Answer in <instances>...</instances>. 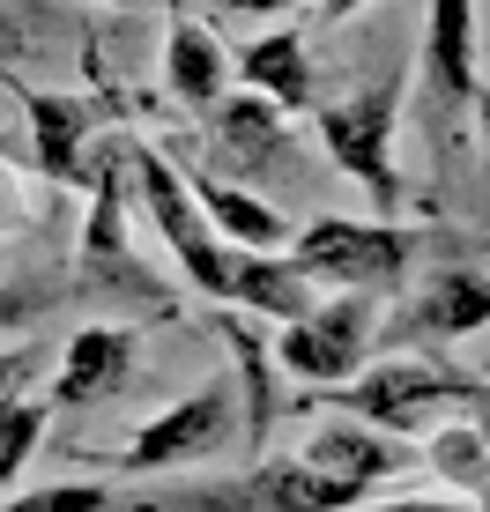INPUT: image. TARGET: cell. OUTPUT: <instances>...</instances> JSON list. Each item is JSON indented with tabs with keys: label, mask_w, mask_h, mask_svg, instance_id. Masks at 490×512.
I'll return each instance as SVG.
<instances>
[{
	"label": "cell",
	"mask_w": 490,
	"mask_h": 512,
	"mask_svg": "<svg viewBox=\"0 0 490 512\" xmlns=\"http://www.w3.org/2000/svg\"><path fill=\"white\" fill-rule=\"evenodd\" d=\"M490 401V379L483 372H461V364L431 357V349H394V357L364 364L357 379L342 386H305V409H335V416H357L387 438H424L431 423L446 416H476Z\"/></svg>",
	"instance_id": "cell-1"
},
{
	"label": "cell",
	"mask_w": 490,
	"mask_h": 512,
	"mask_svg": "<svg viewBox=\"0 0 490 512\" xmlns=\"http://www.w3.org/2000/svg\"><path fill=\"white\" fill-rule=\"evenodd\" d=\"M67 282H75L82 305H97V320H179V305L156 282V268L134 260V245H127V164H119V141L97 149L90 223H82V253H75Z\"/></svg>",
	"instance_id": "cell-2"
},
{
	"label": "cell",
	"mask_w": 490,
	"mask_h": 512,
	"mask_svg": "<svg viewBox=\"0 0 490 512\" xmlns=\"http://www.w3.org/2000/svg\"><path fill=\"white\" fill-rule=\"evenodd\" d=\"M439 253L431 231L409 223H357V216H320L290 238V260L305 268L320 290H357V297H401L416 282V268Z\"/></svg>",
	"instance_id": "cell-3"
},
{
	"label": "cell",
	"mask_w": 490,
	"mask_h": 512,
	"mask_svg": "<svg viewBox=\"0 0 490 512\" xmlns=\"http://www.w3.org/2000/svg\"><path fill=\"white\" fill-rule=\"evenodd\" d=\"M476 0H431V23H424V52H416V127H424L431 149V186L453 179L461 164V134L468 112H476Z\"/></svg>",
	"instance_id": "cell-4"
},
{
	"label": "cell",
	"mask_w": 490,
	"mask_h": 512,
	"mask_svg": "<svg viewBox=\"0 0 490 512\" xmlns=\"http://www.w3.org/2000/svg\"><path fill=\"white\" fill-rule=\"evenodd\" d=\"M119 164H127V201L156 223V238H164V253L179 260V275L194 282L201 297L231 305V282H238V253H245V245H223L216 231H208L201 201L186 193L179 164H171L156 141H119Z\"/></svg>",
	"instance_id": "cell-5"
},
{
	"label": "cell",
	"mask_w": 490,
	"mask_h": 512,
	"mask_svg": "<svg viewBox=\"0 0 490 512\" xmlns=\"http://www.w3.org/2000/svg\"><path fill=\"white\" fill-rule=\"evenodd\" d=\"M401 104H409V82H401L394 67H387V75H372L364 90H349V97L312 104V127H320L327 164L372 193V208L387 223L409 208V179H401V164H394V119H401Z\"/></svg>",
	"instance_id": "cell-6"
},
{
	"label": "cell",
	"mask_w": 490,
	"mask_h": 512,
	"mask_svg": "<svg viewBox=\"0 0 490 512\" xmlns=\"http://www.w3.org/2000/svg\"><path fill=\"white\" fill-rule=\"evenodd\" d=\"M349 505H357V490L320 475L305 453H268L245 475H208V483L119 498V512H349Z\"/></svg>",
	"instance_id": "cell-7"
},
{
	"label": "cell",
	"mask_w": 490,
	"mask_h": 512,
	"mask_svg": "<svg viewBox=\"0 0 490 512\" xmlns=\"http://www.w3.org/2000/svg\"><path fill=\"white\" fill-rule=\"evenodd\" d=\"M238 438H245L238 379H208V386H194L186 401H171L164 416H149L119 453H82V461H97L104 475H164V468L216 461V453L238 446Z\"/></svg>",
	"instance_id": "cell-8"
},
{
	"label": "cell",
	"mask_w": 490,
	"mask_h": 512,
	"mask_svg": "<svg viewBox=\"0 0 490 512\" xmlns=\"http://www.w3.org/2000/svg\"><path fill=\"white\" fill-rule=\"evenodd\" d=\"M372 334H379L372 297L327 290L320 305L305 312V320H283V327L268 334V357L283 364L290 379H305V386H342V379L364 372V357H372Z\"/></svg>",
	"instance_id": "cell-9"
},
{
	"label": "cell",
	"mask_w": 490,
	"mask_h": 512,
	"mask_svg": "<svg viewBox=\"0 0 490 512\" xmlns=\"http://www.w3.org/2000/svg\"><path fill=\"white\" fill-rule=\"evenodd\" d=\"M0 90L23 104V127H30V171H38L45 186H75L90 193L97 179V149H104V97L90 90H30V82H15L8 67H0Z\"/></svg>",
	"instance_id": "cell-10"
},
{
	"label": "cell",
	"mask_w": 490,
	"mask_h": 512,
	"mask_svg": "<svg viewBox=\"0 0 490 512\" xmlns=\"http://www.w3.org/2000/svg\"><path fill=\"white\" fill-rule=\"evenodd\" d=\"M201 127H208V156H216V171H231V186L238 179H253V186H268V179H305V149H297V127H290V112H275L268 97H253V90H231L223 104H208L201 112Z\"/></svg>",
	"instance_id": "cell-11"
},
{
	"label": "cell",
	"mask_w": 490,
	"mask_h": 512,
	"mask_svg": "<svg viewBox=\"0 0 490 512\" xmlns=\"http://www.w3.org/2000/svg\"><path fill=\"white\" fill-rule=\"evenodd\" d=\"M490 327V268L476 260H446L439 275L409 282L401 312L387 320L394 349H439V342H468V334Z\"/></svg>",
	"instance_id": "cell-12"
},
{
	"label": "cell",
	"mask_w": 490,
	"mask_h": 512,
	"mask_svg": "<svg viewBox=\"0 0 490 512\" xmlns=\"http://www.w3.org/2000/svg\"><path fill=\"white\" fill-rule=\"evenodd\" d=\"M156 149L179 164V179L186 193L201 201V216H208V231H216L223 245H245V253H290V238H297V223L283 216L275 201H260L253 186H231V179H216V171L201 164L194 149H186V134H171V141H156Z\"/></svg>",
	"instance_id": "cell-13"
},
{
	"label": "cell",
	"mask_w": 490,
	"mask_h": 512,
	"mask_svg": "<svg viewBox=\"0 0 490 512\" xmlns=\"http://www.w3.org/2000/svg\"><path fill=\"white\" fill-rule=\"evenodd\" d=\"M142 372V334L127 320H90L67 334L60 349V372H52V409H104V401H119Z\"/></svg>",
	"instance_id": "cell-14"
},
{
	"label": "cell",
	"mask_w": 490,
	"mask_h": 512,
	"mask_svg": "<svg viewBox=\"0 0 490 512\" xmlns=\"http://www.w3.org/2000/svg\"><path fill=\"white\" fill-rule=\"evenodd\" d=\"M305 453L320 475H335V483H349L364 498V490H379V483H394L401 468H416L424 453H409L401 438H387V431H372V423H357V416H335V423H320V431L305 438Z\"/></svg>",
	"instance_id": "cell-15"
},
{
	"label": "cell",
	"mask_w": 490,
	"mask_h": 512,
	"mask_svg": "<svg viewBox=\"0 0 490 512\" xmlns=\"http://www.w3.org/2000/svg\"><path fill=\"white\" fill-rule=\"evenodd\" d=\"M231 75H238L253 97H268L275 112H312V104H320V90H312L320 75H312V52H305V30H297V23L253 38V45L231 60Z\"/></svg>",
	"instance_id": "cell-16"
},
{
	"label": "cell",
	"mask_w": 490,
	"mask_h": 512,
	"mask_svg": "<svg viewBox=\"0 0 490 512\" xmlns=\"http://www.w3.org/2000/svg\"><path fill=\"white\" fill-rule=\"evenodd\" d=\"M164 90L186 104V112H208L238 90L231 82V52L216 45V30L194 23V15H171V38H164Z\"/></svg>",
	"instance_id": "cell-17"
},
{
	"label": "cell",
	"mask_w": 490,
	"mask_h": 512,
	"mask_svg": "<svg viewBox=\"0 0 490 512\" xmlns=\"http://www.w3.org/2000/svg\"><path fill=\"white\" fill-rule=\"evenodd\" d=\"M320 305V282H312L297 260L283 253H238V282H231V312H253V320H305Z\"/></svg>",
	"instance_id": "cell-18"
},
{
	"label": "cell",
	"mask_w": 490,
	"mask_h": 512,
	"mask_svg": "<svg viewBox=\"0 0 490 512\" xmlns=\"http://www.w3.org/2000/svg\"><path fill=\"white\" fill-rule=\"evenodd\" d=\"M424 438H431L424 461L453 483V498L476 505V512H490V438L476 431V416H468V423H453V416H446V423H431Z\"/></svg>",
	"instance_id": "cell-19"
},
{
	"label": "cell",
	"mask_w": 490,
	"mask_h": 512,
	"mask_svg": "<svg viewBox=\"0 0 490 512\" xmlns=\"http://www.w3.org/2000/svg\"><path fill=\"white\" fill-rule=\"evenodd\" d=\"M67 305H75L67 268H23V275L0 282V334L38 327V320H52V312H67Z\"/></svg>",
	"instance_id": "cell-20"
},
{
	"label": "cell",
	"mask_w": 490,
	"mask_h": 512,
	"mask_svg": "<svg viewBox=\"0 0 490 512\" xmlns=\"http://www.w3.org/2000/svg\"><path fill=\"white\" fill-rule=\"evenodd\" d=\"M45 423H52V401H8L0 409V490H15V475H23L30 461H38L45 446Z\"/></svg>",
	"instance_id": "cell-21"
},
{
	"label": "cell",
	"mask_w": 490,
	"mask_h": 512,
	"mask_svg": "<svg viewBox=\"0 0 490 512\" xmlns=\"http://www.w3.org/2000/svg\"><path fill=\"white\" fill-rule=\"evenodd\" d=\"M60 30V0H0V52H52Z\"/></svg>",
	"instance_id": "cell-22"
},
{
	"label": "cell",
	"mask_w": 490,
	"mask_h": 512,
	"mask_svg": "<svg viewBox=\"0 0 490 512\" xmlns=\"http://www.w3.org/2000/svg\"><path fill=\"white\" fill-rule=\"evenodd\" d=\"M0 512H119V490L104 483H45V490H15L0 498Z\"/></svg>",
	"instance_id": "cell-23"
},
{
	"label": "cell",
	"mask_w": 490,
	"mask_h": 512,
	"mask_svg": "<svg viewBox=\"0 0 490 512\" xmlns=\"http://www.w3.org/2000/svg\"><path fill=\"white\" fill-rule=\"evenodd\" d=\"M38 223H45V201H38V186H30V171L0 156V238H30Z\"/></svg>",
	"instance_id": "cell-24"
},
{
	"label": "cell",
	"mask_w": 490,
	"mask_h": 512,
	"mask_svg": "<svg viewBox=\"0 0 490 512\" xmlns=\"http://www.w3.org/2000/svg\"><path fill=\"white\" fill-rule=\"evenodd\" d=\"M45 357H52L45 342H15V349H0V409H8V401H23V386H30V379H45Z\"/></svg>",
	"instance_id": "cell-25"
},
{
	"label": "cell",
	"mask_w": 490,
	"mask_h": 512,
	"mask_svg": "<svg viewBox=\"0 0 490 512\" xmlns=\"http://www.w3.org/2000/svg\"><path fill=\"white\" fill-rule=\"evenodd\" d=\"M364 512H476V505H461V498H379Z\"/></svg>",
	"instance_id": "cell-26"
},
{
	"label": "cell",
	"mask_w": 490,
	"mask_h": 512,
	"mask_svg": "<svg viewBox=\"0 0 490 512\" xmlns=\"http://www.w3.org/2000/svg\"><path fill=\"white\" fill-rule=\"evenodd\" d=\"M312 8V23H349L357 8H372V0H305Z\"/></svg>",
	"instance_id": "cell-27"
},
{
	"label": "cell",
	"mask_w": 490,
	"mask_h": 512,
	"mask_svg": "<svg viewBox=\"0 0 490 512\" xmlns=\"http://www.w3.org/2000/svg\"><path fill=\"white\" fill-rule=\"evenodd\" d=\"M223 15H283V8H305V0H216Z\"/></svg>",
	"instance_id": "cell-28"
},
{
	"label": "cell",
	"mask_w": 490,
	"mask_h": 512,
	"mask_svg": "<svg viewBox=\"0 0 490 512\" xmlns=\"http://www.w3.org/2000/svg\"><path fill=\"white\" fill-rule=\"evenodd\" d=\"M468 119H476V127H483V141H490V82L476 90V112H468Z\"/></svg>",
	"instance_id": "cell-29"
},
{
	"label": "cell",
	"mask_w": 490,
	"mask_h": 512,
	"mask_svg": "<svg viewBox=\"0 0 490 512\" xmlns=\"http://www.w3.org/2000/svg\"><path fill=\"white\" fill-rule=\"evenodd\" d=\"M164 8H171V15H186V0H164Z\"/></svg>",
	"instance_id": "cell-30"
}]
</instances>
